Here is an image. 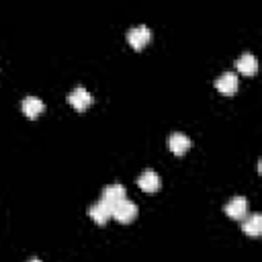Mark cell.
<instances>
[{"instance_id":"obj_4","label":"cell","mask_w":262,"mask_h":262,"mask_svg":"<svg viewBox=\"0 0 262 262\" xmlns=\"http://www.w3.org/2000/svg\"><path fill=\"white\" fill-rule=\"evenodd\" d=\"M68 102L76 108V111H86L90 104H92V94L86 90V88H82V86H78V88H74L72 92H70V96H68Z\"/></svg>"},{"instance_id":"obj_10","label":"cell","mask_w":262,"mask_h":262,"mask_svg":"<svg viewBox=\"0 0 262 262\" xmlns=\"http://www.w3.org/2000/svg\"><path fill=\"white\" fill-rule=\"evenodd\" d=\"M20 108H23L25 117H29V119H37V117L45 111V104H43V100L37 98V96H27V98L23 100Z\"/></svg>"},{"instance_id":"obj_5","label":"cell","mask_w":262,"mask_h":262,"mask_svg":"<svg viewBox=\"0 0 262 262\" xmlns=\"http://www.w3.org/2000/svg\"><path fill=\"white\" fill-rule=\"evenodd\" d=\"M215 88H217L221 94H225V96L235 94V92H237V76H235L233 72L221 74V76L215 80Z\"/></svg>"},{"instance_id":"obj_6","label":"cell","mask_w":262,"mask_h":262,"mask_svg":"<svg viewBox=\"0 0 262 262\" xmlns=\"http://www.w3.org/2000/svg\"><path fill=\"white\" fill-rule=\"evenodd\" d=\"M137 184H139V188H141L143 192H156V190H160L162 180H160V176H158L156 170H145V172L139 174Z\"/></svg>"},{"instance_id":"obj_13","label":"cell","mask_w":262,"mask_h":262,"mask_svg":"<svg viewBox=\"0 0 262 262\" xmlns=\"http://www.w3.org/2000/svg\"><path fill=\"white\" fill-rule=\"evenodd\" d=\"M29 262H41V260H37V258H33V260H29Z\"/></svg>"},{"instance_id":"obj_12","label":"cell","mask_w":262,"mask_h":262,"mask_svg":"<svg viewBox=\"0 0 262 262\" xmlns=\"http://www.w3.org/2000/svg\"><path fill=\"white\" fill-rule=\"evenodd\" d=\"M242 229L246 235H252V237H258L262 233V215L260 213H252L244 219L242 223Z\"/></svg>"},{"instance_id":"obj_11","label":"cell","mask_w":262,"mask_h":262,"mask_svg":"<svg viewBox=\"0 0 262 262\" xmlns=\"http://www.w3.org/2000/svg\"><path fill=\"white\" fill-rule=\"evenodd\" d=\"M168 147H170L172 154L182 156V154L188 151V147H190V139H188L184 133H172V135L168 137Z\"/></svg>"},{"instance_id":"obj_9","label":"cell","mask_w":262,"mask_h":262,"mask_svg":"<svg viewBox=\"0 0 262 262\" xmlns=\"http://www.w3.org/2000/svg\"><path fill=\"white\" fill-rule=\"evenodd\" d=\"M235 70L244 76H254L258 72V59L252 53H242L235 61Z\"/></svg>"},{"instance_id":"obj_8","label":"cell","mask_w":262,"mask_h":262,"mask_svg":"<svg viewBox=\"0 0 262 262\" xmlns=\"http://www.w3.org/2000/svg\"><path fill=\"white\" fill-rule=\"evenodd\" d=\"M125 196H127V190H125L123 184H108V186H104L100 201H104V203H108L111 207H115L117 203L125 201Z\"/></svg>"},{"instance_id":"obj_3","label":"cell","mask_w":262,"mask_h":262,"mask_svg":"<svg viewBox=\"0 0 262 262\" xmlns=\"http://www.w3.org/2000/svg\"><path fill=\"white\" fill-rule=\"evenodd\" d=\"M113 217L119 223H131L137 217V205L125 199V201H121V203H117L113 207Z\"/></svg>"},{"instance_id":"obj_7","label":"cell","mask_w":262,"mask_h":262,"mask_svg":"<svg viewBox=\"0 0 262 262\" xmlns=\"http://www.w3.org/2000/svg\"><path fill=\"white\" fill-rule=\"evenodd\" d=\"M88 215H90V217H92V221H96L98 225H104V223L113 217V207H111L108 203H104V201H98V203L90 205Z\"/></svg>"},{"instance_id":"obj_2","label":"cell","mask_w":262,"mask_h":262,"mask_svg":"<svg viewBox=\"0 0 262 262\" xmlns=\"http://www.w3.org/2000/svg\"><path fill=\"white\" fill-rule=\"evenodd\" d=\"M248 211H250V205H248L246 196H233L225 205V215L231 219H237V221H244L248 217Z\"/></svg>"},{"instance_id":"obj_1","label":"cell","mask_w":262,"mask_h":262,"mask_svg":"<svg viewBox=\"0 0 262 262\" xmlns=\"http://www.w3.org/2000/svg\"><path fill=\"white\" fill-rule=\"evenodd\" d=\"M149 39H151V31L145 25H139V27H133L127 31V41L135 51H141L149 43Z\"/></svg>"}]
</instances>
